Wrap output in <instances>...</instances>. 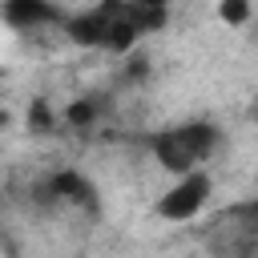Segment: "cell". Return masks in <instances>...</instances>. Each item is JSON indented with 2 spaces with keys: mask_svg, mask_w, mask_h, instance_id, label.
Here are the masks:
<instances>
[{
  "mask_svg": "<svg viewBox=\"0 0 258 258\" xmlns=\"http://www.w3.org/2000/svg\"><path fill=\"white\" fill-rule=\"evenodd\" d=\"M254 206H258V198H254Z\"/></svg>",
  "mask_w": 258,
  "mask_h": 258,
  "instance_id": "obj_4",
  "label": "cell"
},
{
  "mask_svg": "<svg viewBox=\"0 0 258 258\" xmlns=\"http://www.w3.org/2000/svg\"><path fill=\"white\" fill-rule=\"evenodd\" d=\"M210 202V173L198 169L189 177H177V185H169L157 202V214L169 218V222H189L202 206Z\"/></svg>",
  "mask_w": 258,
  "mask_h": 258,
  "instance_id": "obj_3",
  "label": "cell"
},
{
  "mask_svg": "<svg viewBox=\"0 0 258 258\" xmlns=\"http://www.w3.org/2000/svg\"><path fill=\"white\" fill-rule=\"evenodd\" d=\"M206 250L214 258H258V206L242 202L206 226Z\"/></svg>",
  "mask_w": 258,
  "mask_h": 258,
  "instance_id": "obj_2",
  "label": "cell"
},
{
  "mask_svg": "<svg viewBox=\"0 0 258 258\" xmlns=\"http://www.w3.org/2000/svg\"><path fill=\"white\" fill-rule=\"evenodd\" d=\"M218 149V129L206 125V121H189V125H173V129H161L149 137V153L157 161V169L165 173H198L202 161Z\"/></svg>",
  "mask_w": 258,
  "mask_h": 258,
  "instance_id": "obj_1",
  "label": "cell"
}]
</instances>
